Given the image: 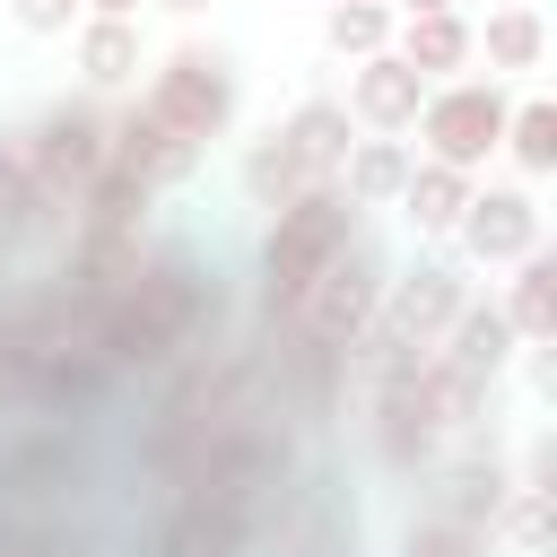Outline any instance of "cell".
<instances>
[{
  "mask_svg": "<svg viewBox=\"0 0 557 557\" xmlns=\"http://www.w3.org/2000/svg\"><path fill=\"white\" fill-rule=\"evenodd\" d=\"M226 339V278L191 244H148L131 287L104 305V366L113 374H165L183 348Z\"/></svg>",
  "mask_w": 557,
  "mask_h": 557,
  "instance_id": "6da1fadb",
  "label": "cell"
},
{
  "mask_svg": "<svg viewBox=\"0 0 557 557\" xmlns=\"http://www.w3.org/2000/svg\"><path fill=\"white\" fill-rule=\"evenodd\" d=\"M348 235H357V200H348L339 183H305L296 200L270 209V235H261V322H270V331H278V322L305 305V287L348 252Z\"/></svg>",
  "mask_w": 557,
  "mask_h": 557,
  "instance_id": "7a4b0ae2",
  "label": "cell"
},
{
  "mask_svg": "<svg viewBox=\"0 0 557 557\" xmlns=\"http://www.w3.org/2000/svg\"><path fill=\"white\" fill-rule=\"evenodd\" d=\"M87 496V453L70 426H17L0 444V522H70Z\"/></svg>",
  "mask_w": 557,
  "mask_h": 557,
  "instance_id": "3957f363",
  "label": "cell"
},
{
  "mask_svg": "<svg viewBox=\"0 0 557 557\" xmlns=\"http://www.w3.org/2000/svg\"><path fill=\"white\" fill-rule=\"evenodd\" d=\"M165 131H183L191 148H209L226 122H235V61L218 52V44H174L165 61H157V78H148V96H139Z\"/></svg>",
  "mask_w": 557,
  "mask_h": 557,
  "instance_id": "277c9868",
  "label": "cell"
},
{
  "mask_svg": "<svg viewBox=\"0 0 557 557\" xmlns=\"http://www.w3.org/2000/svg\"><path fill=\"white\" fill-rule=\"evenodd\" d=\"M17 148H26V165H35L44 209L70 226L78 191H87L96 165H104V113H96V104H52V113H35V122L17 131Z\"/></svg>",
  "mask_w": 557,
  "mask_h": 557,
  "instance_id": "5b68a950",
  "label": "cell"
},
{
  "mask_svg": "<svg viewBox=\"0 0 557 557\" xmlns=\"http://www.w3.org/2000/svg\"><path fill=\"white\" fill-rule=\"evenodd\" d=\"M261 557H357V505L331 470H296L252 540Z\"/></svg>",
  "mask_w": 557,
  "mask_h": 557,
  "instance_id": "8992f818",
  "label": "cell"
},
{
  "mask_svg": "<svg viewBox=\"0 0 557 557\" xmlns=\"http://www.w3.org/2000/svg\"><path fill=\"white\" fill-rule=\"evenodd\" d=\"M383 278H392V270H383V252H374L366 235H348V252L305 287V305H296L278 331H305V339H322V348H339V357H348V348H357V331H366V322H374V305H383Z\"/></svg>",
  "mask_w": 557,
  "mask_h": 557,
  "instance_id": "52a82bcc",
  "label": "cell"
},
{
  "mask_svg": "<svg viewBox=\"0 0 557 557\" xmlns=\"http://www.w3.org/2000/svg\"><path fill=\"white\" fill-rule=\"evenodd\" d=\"M366 400H374V418H366L374 461L392 479H426L444 461V418H435V392H426V357L409 374H392V383H366Z\"/></svg>",
  "mask_w": 557,
  "mask_h": 557,
  "instance_id": "ba28073f",
  "label": "cell"
},
{
  "mask_svg": "<svg viewBox=\"0 0 557 557\" xmlns=\"http://www.w3.org/2000/svg\"><path fill=\"white\" fill-rule=\"evenodd\" d=\"M505 87L496 78H453V87H426V104H418V139H426V157L435 165H487V148L505 139Z\"/></svg>",
  "mask_w": 557,
  "mask_h": 557,
  "instance_id": "9c48e42d",
  "label": "cell"
},
{
  "mask_svg": "<svg viewBox=\"0 0 557 557\" xmlns=\"http://www.w3.org/2000/svg\"><path fill=\"white\" fill-rule=\"evenodd\" d=\"M461 305H470L461 270H453V261H418V270L383 278V305H374V322H383V331H400L409 348H435V339H444V322H453Z\"/></svg>",
  "mask_w": 557,
  "mask_h": 557,
  "instance_id": "30bf717a",
  "label": "cell"
},
{
  "mask_svg": "<svg viewBox=\"0 0 557 557\" xmlns=\"http://www.w3.org/2000/svg\"><path fill=\"white\" fill-rule=\"evenodd\" d=\"M200 157H209V148H191L183 131H165L148 104H131L122 122H104V165L139 174L148 191H174V183H191V174H200Z\"/></svg>",
  "mask_w": 557,
  "mask_h": 557,
  "instance_id": "8fae6325",
  "label": "cell"
},
{
  "mask_svg": "<svg viewBox=\"0 0 557 557\" xmlns=\"http://www.w3.org/2000/svg\"><path fill=\"white\" fill-rule=\"evenodd\" d=\"M453 235H461L470 261H522V252H540V200L522 183H487V191L461 200Z\"/></svg>",
  "mask_w": 557,
  "mask_h": 557,
  "instance_id": "7c38bea8",
  "label": "cell"
},
{
  "mask_svg": "<svg viewBox=\"0 0 557 557\" xmlns=\"http://www.w3.org/2000/svg\"><path fill=\"white\" fill-rule=\"evenodd\" d=\"M505 496H513V470H505L496 453H453V461L426 470V513H453V522H470V531H496Z\"/></svg>",
  "mask_w": 557,
  "mask_h": 557,
  "instance_id": "4fadbf2b",
  "label": "cell"
},
{
  "mask_svg": "<svg viewBox=\"0 0 557 557\" xmlns=\"http://www.w3.org/2000/svg\"><path fill=\"white\" fill-rule=\"evenodd\" d=\"M426 87L435 78H418L400 52H366L357 61V78H348V122H366V131H409L418 122V104H426Z\"/></svg>",
  "mask_w": 557,
  "mask_h": 557,
  "instance_id": "5bb4252c",
  "label": "cell"
},
{
  "mask_svg": "<svg viewBox=\"0 0 557 557\" xmlns=\"http://www.w3.org/2000/svg\"><path fill=\"white\" fill-rule=\"evenodd\" d=\"M513 348H522V339H513L505 305H461V313L444 322V339H435V357H444L461 383H479V392H487V383L513 366Z\"/></svg>",
  "mask_w": 557,
  "mask_h": 557,
  "instance_id": "9a60e30c",
  "label": "cell"
},
{
  "mask_svg": "<svg viewBox=\"0 0 557 557\" xmlns=\"http://www.w3.org/2000/svg\"><path fill=\"white\" fill-rule=\"evenodd\" d=\"M278 139H287V157H296L305 183H339V157L357 148V139H348V104H331V96L296 104V113L278 122Z\"/></svg>",
  "mask_w": 557,
  "mask_h": 557,
  "instance_id": "2e32d148",
  "label": "cell"
},
{
  "mask_svg": "<svg viewBox=\"0 0 557 557\" xmlns=\"http://www.w3.org/2000/svg\"><path fill=\"white\" fill-rule=\"evenodd\" d=\"M52 226H61V218L44 209V191H35V165H26L17 131H0V252L35 244V235H52Z\"/></svg>",
  "mask_w": 557,
  "mask_h": 557,
  "instance_id": "e0dca14e",
  "label": "cell"
},
{
  "mask_svg": "<svg viewBox=\"0 0 557 557\" xmlns=\"http://www.w3.org/2000/svg\"><path fill=\"white\" fill-rule=\"evenodd\" d=\"M479 52V35L461 26V9H418L409 26H400V61L418 70V78H444V70H461Z\"/></svg>",
  "mask_w": 557,
  "mask_h": 557,
  "instance_id": "ac0fdd59",
  "label": "cell"
},
{
  "mask_svg": "<svg viewBox=\"0 0 557 557\" xmlns=\"http://www.w3.org/2000/svg\"><path fill=\"white\" fill-rule=\"evenodd\" d=\"M505 322H513L522 348H548V339H557V261H548V252H522V261H513Z\"/></svg>",
  "mask_w": 557,
  "mask_h": 557,
  "instance_id": "d6986e66",
  "label": "cell"
},
{
  "mask_svg": "<svg viewBox=\"0 0 557 557\" xmlns=\"http://www.w3.org/2000/svg\"><path fill=\"white\" fill-rule=\"evenodd\" d=\"M461 200H470V174L461 165H409V183H400V218L418 226V235H453V218H461Z\"/></svg>",
  "mask_w": 557,
  "mask_h": 557,
  "instance_id": "ffe728a7",
  "label": "cell"
},
{
  "mask_svg": "<svg viewBox=\"0 0 557 557\" xmlns=\"http://www.w3.org/2000/svg\"><path fill=\"white\" fill-rule=\"evenodd\" d=\"M339 174H348L339 191H348L357 209H366V200H400V183H409V148H400V139H357V148L339 157Z\"/></svg>",
  "mask_w": 557,
  "mask_h": 557,
  "instance_id": "44dd1931",
  "label": "cell"
},
{
  "mask_svg": "<svg viewBox=\"0 0 557 557\" xmlns=\"http://www.w3.org/2000/svg\"><path fill=\"white\" fill-rule=\"evenodd\" d=\"M78 70H87V87H122V78L139 70V26H131V17H87Z\"/></svg>",
  "mask_w": 557,
  "mask_h": 557,
  "instance_id": "7402d4cb",
  "label": "cell"
},
{
  "mask_svg": "<svg viewBox=\"0 0 557 557\" xmlns=\"http://www.w3.org/2000/svg\"><path fill=\"white\" fill-rule=\"evenodd\" d=\"M496 148H513V165H522V174H557V104H548V96L513 104Z\"/></svg>",
  "mask_w": 557,
  "mask_h": 557,
  "instance_id": "603a6c76",
  "label": "cell"
},
{
  "mask_svg": "<svg viewBox=\"0 0 557 557\" xmlns=\"http://www.w3.org/2000/svg\"><path fill=\"white\" fill-rule=\"evenodd\" d=\"M540 52H548V26H540V9L505 0V9L487 17V61H496V70H540Z\"/></svg>",
  "mask_w": 557,
  "mask_h": 557,
  "instance_id": "cb8c5ba5",
  "label": "cell"
},
{
  "mask_svg": "<svg viewBox=\"0 0 557 557\" xmlns=\"http://www.w3.org/2000/svg\"><path fill=\"white\" fill-rule=\"evenodd\" d=\"M322 35H331V52H383L392 44V9L383 0H331V17H322Z\"/></svg>",
  "mask_w": 557,
  "mask_h": 557,
  "instance_id": "d4e9b609",
  "label": "cell"
},
{
  "mask_svg": "<svg viewBox=\"0 0 557 557\" xmlns=\"http://www.w3.org/2000/svg\"><path fill=\"white\" fill-rule=\"evenodd\" d=\"M244 191H252V209H278V200H296L305 191V174H296V157H287V139L270 131V139H252V157H244Z\"/></svg>",
  "mask_w": 557,
  "mask_h": 557,
  "instance_id": "484cf974",
  "label": "cell"
},
{
  "mask_svg": "<svg viewBox=\"0 0 557 557\" xmlns=\"http://www.w3.org/2000/svg\"><path fill=\"white\" fill-rule=\"evenodd\" d=\"M400 557H496V531H470L453 513H426V522H409Z\"/></svg>",
  "mask_w": 557,
  "mask_h": 557,
  "instance_id": "4316f807",
  "label": "cell"
},
{
  "mask_svg": "<svg viewBox=\"0 0 557 557\" xmlns=\"http://www.w3.org/2000/svg\"><path fill=\"white\" fill-rule=\"evenodd\" d=\"M496 522L513 531V548H522V557H540V548H548V487H513Z\"/></svg>",
  "mask_w": 557,
  "mask_h": 557,
  "instance_id": "83f0119b",
  "label": "cell"
},
{
  "mask_svg": "<svg viewBox=\"0 0 557 557\" xmlns=\"http://www.w3.org/2000/svg\"><path fill=\"white\" fill-rule=\"evenodd\" d=\"M70 9H78V0H9V17H17L26 35H61V26H70Z\"/></svg>",
  "mask_w": 557,
  "mask_h": 557,
  "instance_id": "f1b7e54d",
  "label": "cell"
},
{
  "mask_svg": "<svg viewBox=\"0 0 557 557\" xmlns=\"http://www.w3.org/2000/svg\"><path fill=\"white\" fill-rule=\"evenodd\" d=\"M78 9H87V17H131L139 0H78Z\"/></svg>",
  "mask_w": 557,
  "mask_h": 557,
  "instance_id": "f546056e",
  "label": "cell"
},
{
  "mask_svg": "<svg viewBox=\"0 0 557 557\" xmlns=\"http://www.w3.org/2000/svg\"><path fill=\"white\" fill-rule=\"evenodd\" d=\"M157 9H174V17H191V9H209V0H157Z\"/></svg>",
  "mask_w": 557,
  "mask_h": 557,
  "instance_id": "4dcf8cb0",
  "label": "cell"
},
{
  "mask_svg": "<svg viewBox=\"0 0 557 557\" xmlns=\"http://www.w3.org/2000/svg\"><path fill=\"white\" fill-rule=\"evenodd\" d=\"M400 9H409V17H418V9H453V0H400Z\"/></svg>",
  "mask_w": 557,
  "mask_h": 557,
  "instance_id": "1f68e13d",
  "label": "cell"
}]
</instances>
